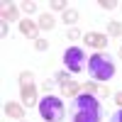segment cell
Returning <instances> with one entry per match:
<instances>
[{
  "label": "cell",
  "mask_w": 122,
  "mask_h": 122,
  "mask_svg": "<svg viewBox=\"0 0 122 122\" xmlns=\"http://www.w3.org/2000/svg\"><path fill=\"white\" fill-rule=\"evenodd\" d=\"M71 122H100V100L95 95L78 93L68 107Z\"/></svg>",
  "instance_id": "6da1fadb"
},
{
  "label": "cell",
  "mask_w": 122,
  "mask_h": 122,
  "mask_svg": "<svg viewBox=\"0 0 122 122\" xmlns=\"http://www.w3.org/2000/svg\"><path fill=\"white\" fill-rule=\"evenodd\" d=\"M88 73L93 81H98V83H105V81H110L115 76V64H112V56H107V54H93V56H88Z\"/></svg>",
  "instance_id": "7a4b0ae2"
},
{
  "label": "cell",
  "mask_w": 122,
  "mask_h": 122,
  "mask_svg": "<svg viewBox=\"0 0 122 122\" xmlns=\"http://www.w3.org/2000/svg\"><path fill=\"white\" fill-rule=\"evenodd\" d=\"M39 115L46 122H61L64 120V103L56 95H44L39 100Z\"/></svg>",
  "instance_id": "3957f363"
},
{
  "label": "cell",
  "mask_w": 122,
  "mask_h": 122,
  "mask_svg": "<svg viewBox=\"0 0 122 122\" xmlns=\"http://www.w3.org/2000/svg\"><path fill=\"white\" fill-rule=\"evenodd\" d=\"M64 64H66V71L78 73V71H83V66H88V56L81 46H68L64 54Z\"/></svg>",
  "instance_id": "277c9868"
},
{
  "label": "cell",
  "mask_w": 122,
  "mask_h": 122,
  "mask_svg": "<svg viewBox=\"0 0 122 122\" xmlns=\"http://www.w3.org/2000/svg\"><path fill=\"white\" fill-rule=\"evenodd\" d=\"M20 95H22V105H25V107H34V105H37L34 83H20Z\"/></svg>",
  "instance_id": "5b68a950"
},
{
  "label": "cell",
  "mask_w": 122,
  "mask_h": 122,
  "mask_svg": "<svg viewBox=\"0 0 122 122\" xmlns=\"http://www.w3.org/2000/svg\"><path fill=\"white\" fill-rule=\"evenodd\" d=\"M83 42L90 44V46H95V49H100V46L107 44V37L100 34V32H88V34H83Z\"/></svg>",
  "instance_id": "8992f818"
},
{
  "label": "cell",
  "mask_w": 122,
  "mask_h": 122,
  "mask_svg": "<svg viewBox=\"0 0 122 122\" xmlns=\"http://www.w3.org/2000/svg\"><path fill=\"white\" fill-rule=\"evenodd\" d=\"M81 90H83V83H78V81H68V83H61V93H64V98H76Z\"/></svg>",
  "instance_id": "52a82bcc"
},
{
  "label": "cell",
  "mask_w": 122,
  "mask_h": 122,
  "mask_svg": "<svg viewBox=\"0 0 122 122\" xmlns=\"http://www.w3.org/2000/svg\"><path fill=\"white\" fill-rule=\"evenodd\" d=\"M5 115L12 120H25V107L22 103H5Z\"/></svg>",
  "instance_id": "ba28073f"
},
{
  "label": "cell",
  "mask_w": 122,
  "mask_h": 122,
  "mask_svg": "<svg viewBox=\"0 0 122 122\" xmlns=\"http://www.w3.org/2000/svg\"><path fill=\"white\" fill-rule=\"evenodd\" d=\"M20 32H22L25 37H29V39H37V32H39V25H34L32 20H22V22H20Z\"/></svg>",
  "instance_id": "9c48e42d"
},
{
  "label": "cell",
  "mask_w": 122,
  "mask_h": 122,
  "mask_svg": "<svg viewBox=\"0 0 122 122\" xmlns=\"http://www.w3.org/2000/svg\"><path fill=\"white\" fill-rule=\"evenodd\" d=\"M15 17H17V7L10 5V3H7V5L3 3V20H5V22H10V20H15Z\"/></svg>",
  "instance_id": "30bf717a"
},
{
  "label": "cell",
  "mask_w": 122,
  "mask_h": 122,
  "mask_svg": "<svg viewBox=\"0 0 122 122\" xmlns=\"http://www.w3.org/2000/svg\"><path fill=\"white\" fill-rule=\"evenodd\" d=\"M39 29H54V17L51 15H46V12H42V17H39Z\"/></svg>",
  "instance_id": "8fae6325"
},
{
  "label": "cell",
  "mask_w": 122,
  "mask_h": 122,
  "mask_svg": "<svg viewBox=\"0 0 122 122\" xmlns=\"http://www.w3.org/2000/svg\"><path fill=\"white\" fill-rule=\"evenodd\" d=\"M107 34H112V37H122V22H107Z\"/></svg>",
  "instance_id": "7c38bea8"
},
{
  "label": "cell",
  "mask_w": 122,
  "mask_h": 122,
  "mask_svg": "<svg viewBox=\"0 0 122 122\" xmlns=\"http://www.w3.org/2000/svg\"><path fill=\"white\" fill-rule=\"evenodd\" d=\"M64 22H66V25L78 22V12H76V10H66V12H64Z\"/></svg>",
  "instance_id": "4fadbf2b"
},
{
  "label": "cell",
  "mask_w": 122,
  "mask_h": 122,
  "mask_svg": "<svg viewBox=\"0 0 122 122\" xmlns=\"http://www.w3.org/2000/svg\"><path fill=\"white\" fill-rule=\"evenodd\" d=\"M68 81H71V71H59V73H56V83L61 86V83H68Z\"/></svg>",
  "instance_id": "5bb4252c"
},
{
  "label": "cell",
  "mask_w": 122,
  "mask_h": 122,
  "mask_svg": "<svg viewBox=\"0 0 122 122\" xmlns=\"http://www.w3.org/2000/svg\"><path fill=\"white\" fill-rule=\"evenodd\" d=\"M98 5H100V7H105V10H115L120 3H117V0H98Z\"/></svg>",
  "instance_id": "9a60e30c"
},
{
  "label": "cell",
  "mask_w": 122,
  "mask_h": 122,
  "mask_svg": "<svg viewBox=\"0 0 122 122\" xmlns=\"http://www.w3.org/2000/svg\"><path fill=\"white\" fill-rule=\"evenodd\" d=\"M49 5H51L56 12H66V3H64V0H51Z\"/></svg>",
  "instance_id": "2e32d148"
},
{
  "label": "cell",
  "mask_w": 122,
  "mask_h": 122,
  "mask_svg": "<svg viewBox=\"0 0 122 122\" xmlns=\"http://www.w3.org/2000/svg\"><path fill=\"white\" fill-rule=\"evenodd\" d=\"M34 49H37V51H46L49 42H46V39H34Z\"/></svg>",
  "instance_id": "e0dca14e"
},
{
  "label": "cell",
  "mask_w": 122,
  "mask_h": 122,
  "mask_svg": "<svg viewBox=\"0 0 122 122\" xmlns=\"http://www.w3.org/2000/svg\"><path fill=\"white\" fill-rule=\"evenodd\" d=\"M34 81V73L32 71H25V73H20V83H32Z\"/></svg>",
  "instance_id": "ac0fdd59"
},
{
  "label": "cell",
  "mask_w": 122,
  "mask_h": 122,
  "mask_svg": "<svg viewBox=\"0 0 122 122\" xmlns=\"http://www.w3.org/2000/svg\"><path fill=\"white\" fill-rule=\"evenodd\" d=\"M22 7H25V12H34V10H37V3H32V0H27V3H25Z\"/></svg>",
  "instance_id": "d6986e66"
},
{
  "label": "cell",
  "mask_w": 122,
  "mask_h": 122,
  "mask_svg": "<svg viewBox=\"0 0 122 122\" xmlns=\"http://www.w3.org/2000/svg\"><path fill=\"white\" fill-rule=\"evenodd\" d=\"M68 39H71V42L81 39V32H78V29H68Z\"/></svg>",
  "instance_id": "ffe728a7"
},
{
  "label": "cell",
  "mask_w": 122,
  "mask_h": 122,
  "mask_svg": "<svg viewBox=\"0 0 122 122\" xmlns=\"http://www.w3.org/2000/svg\"><path fill=\"white\" fill-rule=\"evenodd\" d=\"M110 122H122V107L117 110V112H115L112 117H110Z\"/></svg>",
  "instance_id": "44dd1931"
},
{
  "label": "cell",
  "mask_w": 122,
  "mask_h": 122,
  "mask_svg": "<svg viewBox=\"0 0 122 122\" xmlns=\"http://www.w3.org/2000/svg\"><path fill=\"white\" fill-rule=\"evenodd\" d=\"M7 32H10V27H7V22H5V20H3V25H0V34H3V37H7Z\"/></svg>",
  "instance_id": "7402d4cb"
},
{
  "label": "cell",
  "mask_w": 122,
  "mask_h": 122,
  "mask_svg": "<svg viewBox=\"0 0 122 122\" xmlns=\"http://www.w3.org/2000/svg\"><path fill=\"white\" fill-rule=\"evenodd\" d=\"M115 103H117V105L122 107V93H117V95H115Z\"/></svg>",
  "instance_id": "603a6c76"
},
{
  "label": "cell",
  "mask_w": 122,
  "mask_h": 122,
  "mask_svg": "<svg viewBox=\"0 0 122 122\" xmlns=\"http://www.w3.org/2000/svg\"><path fill=\"white\" fill-rule=\"evenodd\" d=\"M120 56H122V46H120Z\"/></svg>",
  "instance_id": "cb8c5ba5"
},
{
  "label": "cell",
  "mask_w": 122,
  "mask_h": 122,
  "mask_svg": "<svg viewBox=\"0 0 122 122\" xmlns=\"http://www.w3.org/2000/svg\"><path fill=\"white\" fill-rule=\"evenodd\" d=\"M17 122H27V120H17Z\"/></svg>",
  "instance_id": "d4e9b609"
}]
</instances>
